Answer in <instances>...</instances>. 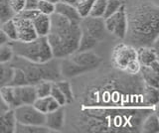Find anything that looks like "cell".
I'll use <instances>...</instances> for the list:
<instances>
[{
  "label": "cell",
  "instance_id": "obj_1",
  "mask_svg": "<svg viewBox=\"0 0 159 133\" xmlns=\"http://www.w3.org/2000/svg\"><path fill=\"white\" fill-rule=\"evenodd\" d=\"M127 29L125 38L135 48L153 46L159 33V7L148 0L124 2Z\"/></svg>",
  "mask_w": 159,
  "mask_h": 133
},
{
  "label": "cell",
  "instance_id": "obj_2",
  "mask_svg": "<svg viewBox=\"0 0 159 133\" xmlns=\"http://www.w3.org/2000/svg\"><path fill=\"white\" fill-rule=\"evenodd\" d=\"M50 20L51 26L46 37L53 57L56 59L69 57L78 50L82 33L80 23H73L56 12L50 15Z\"/></svg>",
  "mask_w": 159,
  "mask_h": 133
},
{
  "label": "cell",
  "instance_id": "obj_3",
  "mask_svg": "<svg viewBox=\"0 0 159 133\" xmlns=\"http://www.w3.org/2000/svg\"><path fill=\"white\" fill-rule=\"evenodd\" d=\"M59 61L60 59L53 58L45 63H33L21 57L14 56L10 64L14 68L21 69L27 78L29 85L34 86L41 81H58L61 77Z\"/></svg>",
  "mask_w": 159,
  "mask_h": 133
},
{
  "label": "cell",
  "instance_id": "obj_4",
  "mask_svg": "<svg viewBox=\"0 0 159 133\" xmlns=\"http://www.w3.org/2000/svg\"><path fill=\"white\" fill-rule=\"evenodd\" d=\"M9 44L12 47L14 56L21 57L30 62L45 63L54 58L46 36H38L29 42L10 41Z\"/></svg>",
  "mask_w": 159,
  "mask_h": 133
},
{
  "label": "cell",
  "instance_id": "obj_5",
  "mask_svg": "<svg viewBox=\"0 0 159 133\" xmlns=\"http://www.w3.org/2000/svg\"><path fill=\"white\" fill-rule=\"evenodd\" d=\"M111 63L118 71L128 75H138L140 70V64L137 61L136 48L127 43H120L113 48Z\"/></svg>",
  "mask_w": 159,
  "mask_h": 133
},
{
  "label": "cell",
  "instance_id": "obj_6",
  "mask_svg": "<svg viewBox=\"0 0 159 133\" xmlns=\"http://www.w3.org/2000/svg\"><path fill=\"white\" fill-rule=\"evenodd\" d=\"M104 28L109 33L113 34L119 39H124L126 35L127 21H126V13L124 4L118 8L111 15L103 18Z\"/></svg>",
  "mask_w": 159,
  "mask_h": 133
},
{
  "label": "cell",
  "instance_id": "obj_7",
  "mask_svg": "<svg viewBox=\"0 0 159 133\" xmlns=\"http://www.w3.org/2000/svg\"><path fill=\"white\" fill-rule=\"evenodd\" d=\"M14 116L17 123L28 125H44L45 114L33 104H24L15 107Z\"/></svg>",
  "mask_w": 159,
  "mask_h": 133
},
{
  "label": "cell",
  "instance_id": "obj_8",
  "mask_svg": "<svg viewBox=\"0 0 159 133\" xmlns=\"http://www.w3.org/2000/svg\"><path fill=\"white\" fill-rule=\"evenodd\" d=\"M36 98L37 95L33 85L13 86V109L20 105L33 104Z\"/></svg>",
  "mask_w": 159,
  "mask_h": 133
},
{
  "label": "cell",
  "instance_id": "obj_9",
  "mask_svg": "<svg viewBox=\"0 0 159 133\" xmlns=\"http://www.w3.org/2000/svg\"><path fill=\"white\" fill-rule=\"evenodd\" d=\"M80 26L83 31L87 32L89 35H91L96 40L99 41L103 37V33L106 28H104L103 18L99 17H93V16H86L83 17Z\"/></svg>",
  "mask_w": 159,
  "mask_h": 133
},
{
  "label": "cell",
  "instance_id": "obj_10",
  "mask_svg": "<svg viewBox=\"0 0 159 133\" xmlns=\"http://www.w3.org/2000/svg\"><path fill=\"white\" fill-rule=\"evenodd\" d=\"M69 58L74 63H76L77 65L86 68L89 71L94 70L102 63V58L92 51H83V52L76 51L72 55H70Z\"/></svg>",
  "mask_w": 159,
  "mask_h": 133
},
{
  "label": "cell",
  "instance_id": "obj_11",
  "mask_svg": "<svg viewBox=\"0 0 159 133\" xmlns=\"http://www.w3.org/2000/svg\"><path fill=\"white\" fill-rule=\"evenodd\" d=\"M13 20L15 23V26H16L18 41L29 42V41H32L38 37L31 20L18 17L16 15L13 17Z\"/></svg>",
  "mask_w": 159,
  "mask_h": 133
},
{
  "label": "cell",
  "instance_id": "obj_12",
  "mask_svg": "<svg viewBox=\"0 0 159 133\" xmlns=\"http://www.w3.org/2000/svg\"><path fill=\"white\" fill-rule=\"evenodd\" d=\"M137 61L142 67L152 68L154 70L159 71L158 54L156 48L153 46L138 47L136 48Z\"/></svg>",
  "mask_w": 159,
  "mask_h": 133
},
{
  "label": "cell",
  "instance_id": "obj_13",
  "mask_svg": "<svg viewBox=\"0 0 159 133\" xmlns=\"http://www.w3.org/2000/svg\"><path fill=\"white\" fill-rule=\"evenodd\" d=\"M65 116H66L65 107L60 106L56 110L45 114L44 125L48 127L49 129L52 130L53 132L61 131L65 125Z\"/></svg>",
  "mask_w": 159,
  "mask_h": 133
},
{
  "label": "cell",
  "instance_id": "obj_14",
  "mask_svg": "<svg viewBox=\"0 0 159 133\" xmlns=\"http://www.w3.org/2000/svg\"><path fill=\"white\" fill-rule=\"evenodd\" d=\"M59 66H60V73H61V76L65 78L77 77L80 75H83L84 73L89 72V70H88V69L81 67L77 65L76 63H74L69 57L60 59Z\"/></svg>",
  "mask_w": 159,
  "mask_h": 133
},
{
  "label": "cell",
  "instance_id": "obj_15",
  "mask_svg": "<svg viewBox=\"0 0 159 133\" xmlns=\"http://www.w3.org/2000/svg\"><path fill=\"white\" fill-rule=\"evenodd\" d=\"M55 12L64 16L73 23H80L82 20V17L78 12L76 6L71 5V4L59 1L55 3Z\"/></svg>",
  "mask_w": 159,
  "mask_h": 133
},
{
  "label": "cell",
  "instance_id": "obj_16",
  "mask_svg": "<svg viewBox=\"0 0 159 133\" xmlns=\"http://www.w3.org/2000/svg\"><path fill=\"white\" fill-rule=\"evenodd\" d=\"M16 119L11 108L0 114V133H14Z\"/></svg>",
  "mask_w": 159,
  "mask_h": 133
},
{
  "label": "cell",
  "instance_id": "obj_17",
  "mask_svg": "<svg viewBox=\"0 0 159 133\" xmlns=\"http://www.w3.org/2000/svg\"><path fill=\"white\" fill-rule=\"evenodd\" d=\"M33 105L36 107L39 111L44 113V114L56 110L57 108L62 106V105H60L51 95L44 96V97H37L36 100H35Z\"/></svg>",
  "mask_w": 159,
  "mask_h": 133
},
{
  "label": "cell",
  "instance_id": "obj_18",
  "mask_svg": "<svg viewBox=\"0 0 159 133\" xmlns=\"http://www.w3.org/2000/svg\"><path fill=\"white\" fill-rule=\"evenodd\" d=\"M33 26L37 35L40 37L47 36L50 31V26H51V20H50V15L39 13V15L35 17L33 20Z\"/></svg>",
  "mask_w": 159,
  "mask_h": 133
},
{
  "label": "cell",
  "instance_id": "obj_19",
  "mask_svg": "<svg viewBox=\"0 0 159 133\" xmlns=\"http://www.w3.org/2000/svg\"><path fill=\"white\" fill-rule=\"evenodd\" d=\"M140 131L144 133H157L159 132V119L156 111H151L142 120Z\"/></svg>",
  "mask_w": 159,
  "mask_h": 133
},
{
  "label": "cell",
  "instance_id": "obj_20",
  "mask_svg": "<svg viewBox=\"0 0 159 133\" xmlns=\"http://www.w3.org/2000/svg\"><path fill=\"white\" fill-rule=\"evenodd\" d=\"M141 78L145 85L158 88V82H159V71L154 70L152 68L148 67H142L140 66L139 70Z\"/></svg>",
  "mask_w": 159,
  "mask_h": 133
},
{
  "label": "cell",
  "instance_id": "obj_21",
  "mask_svg": "<svg viewBox=\"0 0 159 133\" xmlns=\"http://www.w3.org/2000/svg\"><path fill=\"white\" fill-rule=\"evenodd\" d=\"M82 30V29H81ZM98 40L93 38L91 35H89L87 32L82 30L81 37H80L79 41V46H78V52H83V51H91L97 46Z\"/></svg>",
  "mask_w": 159,
  "mask_h": 133
},
{
  "label": "cell",
  "instance_id": "obj_22",
  "mask_svg": "<svg viewBox=\"0 0 159 133\" xmlns=\"http://www.w3.org/2000/svg\"><path fill=\"white\" fill-rule=\"evenodd\" d=\"M15 132L16 133H51L53 132L45 125H28L21 124L16 122L15 126Z\"/></svg>",
  "mask_w": 159,
  "mask_h": 133
},
{
  "label": "cell",
  "instance_id": "obj_23",
  "mask_svg": "<svg viewBox=\"0 0 159 133\" xmlns=\"http://www.w3.org/2000/svg\"><path fill=\"white\" fill-rule=\"evenodd\" d=\"M14 68L10 63H0V87L10 85Z\"/></svg>",
  "mask_w": 159,
  "mask_h": 133
},
{
  "label": "cell",
  "instance_id": "obj_24",
  "mask_svg": "<svg viewBox=\"0 0 159 133\" xmlns=\"http://www.w3.org/2000/svg\"><path fill=\"white\" fill-rule=\"evenodd\" d=\"M55 82H56L57 86L60 88V91L63 92L65 98H66L67 104L72 103L74 101V92H73V87L71 86V83L67 81H64V80L63 81L58 80Z\"/></svg>",
  "mask_w": 159,
  "mask_h": 133
},
{
  "label": "cell",
  "instance_id": "obj_25",
  "mask_svg": "<svg viewBox=\"0 0 159 133\" xmlns=\"http://www.w3.org/2000/svg\"><path fill=\"white\" fill-rule=\"evenodd\" d=\"M14 16L15 14L9 5V0H0V25Z\"/></svg>",
  "mask_w": 159,
  "mask_h": 133
},
{
  "label": "cell",
  "instance_id": "obj_26",
  "mask_svg": "<svg viewBox=\"0 0 159 133\" xmlns=\"http://www.w3.org/2000/svg\"><path fill=\"white\" fill-rule=\"evenodd\" d=\"M0 28H1V30L5 33V35L8 37L9 41L17 40V31H16V26H15L13 18L2 23L1 25H0Z\"/></svg>",
  "mask_w": 159,
  "mask_h": 133
},
{
  "label": "cell",
  "instance_id": "obj_27",
  "mask_svg": "<svg viewBox=\"0 0 159 133\" xmlns=\"http://www.w3.org/2000/svg\"><path fill=\"white\" fill-rule=\"evenodd\" d=\"M107 0H94L93 5L91 7L89 15L93 17H99L103 18V14L106 11Z\"/></svg>",
  "mask_w": 159,
  "mask_h": 133
},
{
  "label": "cell",
  "instance_id": "obj_28",
  "mask_svg": "<svg viewBox=\"0 0 159 133\" xmlns=\"http://www.w3.org/2000/svg\"><path fill=\"white\" fill-rule=\"evenodd\" d=\"M26 85H29V82L27 81V78L25 76L24 72L19 68H14L13 77H12V80L10 82L9 86H26Z\"/></svg>",
  "mask_w": 159,
  "mask_h": 133
},
{
  "label": "cell",
  "instance_id": "obj_29",
  "mask_svg": "<svg viewBox=\"0 0 159 133\" xmlns=\"http://www.w3.org/2000/svg\"><path fill=\"white\" fill-rule=\"evenodd\" d=\"M52 83L53 82H50V81H41L38 83H36V85H34L37 97H44V96L50 95Z\"/></svg>",
  "mask_w": 159,
  "mask_h": 133
},
{
  "label": "cell",
  "instance_id": "obj_30",
  "mask_svg": "<svg viewBox=\"0 0 159 133\" xmlns=\"http://www.w3.org/2000/svg\"><path fill=\"white\" fill-rule=\"evenodd\" d=\"M13 57L14 53L9 43L0 46V63H10Z\"/></svg>",
  "mask_w": 159,
  "mask_h": 133
},
{
  "label": "cell",
  "instance_id": "obj_31",
  "mask_svg": "<svg viewBox=\"0 0 159 133\" xmlns=\"http://www.w3.org/2000/svg\"><path fill=\"white\" fill-rule=\"evenodd\" d=\"M124 4V0H107L106 11L103 14V18H106L109 15H111L116 11L118 10V8Z\"/></svg>",
  "mask_w": 159,
  "mask_h": 133
},
{
  "label": "cell",
  "instance_id": "obj_32",
  "mask_svg": "<svg viewBox=\"0 0 159 133\" xmlns=\"http://www.w3.org/2000/svg\"><path fill=\"white\" fill-rule=\"evenodd\" d=\"M50 95H51L55 100H56L60 105L65 106L67 104L66 102V98H65L63 92L60 91V88L57 86L56 82H53L52 83V87H51V92H50Z\"/></svg>",
  "mask_w": 159,
  "mask_h": 133
},
{
  "label": "cell",
  "instance_id": "obj_33",
  "mask_svg": "<svg viewBox=\"0 0 159 133\" xmlns=\"http://www.w3.org/2000/svg\"><path fill=\"white\" fill-rule=\"evenodd\" d=\"M37 10L42 14L51 15L55 12V3L46 1V0H39Z\"/></svg>",
  "mask_w": 159,
  "mask_h": 133
},
{
  "label": "cell",
  "instance_id": "obj_34",
  "mask_svg": "<svg viewBox=\"0 0 159 133\" xmlns=\"http://www.w3.org/2000/svg\"><path fill=\"white\" fill-rule=\"evenodd\" d=\"M39 13L40 12L37 10V9H35V10H31V9H23L21 12L16 14V16L24 18V19H28V20L32 21L35 17L39 15Z\"/></svg>",
  "mask_w": 159,
  "mask_h": 133
},
{
  "label": "cell",
  "instance_id": "obj_35",
  "mask_svg": "<svg viewBox=\"0 0 159 133\" xmlns=\"http://www.w3.org/2000/svg\"><path fill=\"white\" fill-rule=\"evenodd\" d=\"M9 5L16 15L25 8V0H9Z\"/></svg>",
  "mask_w": 159,
  "mask_h": 133
},
{
  "label": "cell",
  "instance_id": "obj_36",
  "mask_svg": "<svg viewBox=\"0 0 159 133\" xmlns=\"http://www.w3.org/2000/svg\"><path fill=\"white\" fill-rule=\"evenodd\" d=\"M39 0H25V8L24 9H31L35 10L37 9Z\"/></svg>",
  "mask_w": 159,
  "mask_h": 133
},
{
  "label": "cell",
  "instance_id": "obj_37",
  "mask_svg": "<svg viewBox=\"0 0 159 133\" xmlns=\"http://www.w3.org/2000/svg\"><path fill=\"white\" fill-rule=\"evenodd\" d=\"M10 41H9L8 37L5 35V33L1 30V28H0V46L4 45V44H7Z\"/></svg>",
  "mask_w": 159,
  "mask_h": 133
},
{
  "label": "cell",
  "instance_id": "obj_38",
  "mask_svg": "<svg viewBox=\"0 0 159 133\" xmlns=\"http://www.w3.org/2000/svg\"><path fill=\"white\" fill-rule=\"evenodd\" d=\"M9 109V107L5 104V102L3 101V100L1 98V96H0V114H2L3 112H5L6 110Z\"/></svg>",
  "mask_w": 159,
  "mask_h": 133
},
{
  "label": "cell",
  "instance_id": "obj_39",
  "mask_svg": "<svg viewBox=\"0 0 159 133\" xmlns=\"http://www.w3.org/2000/svg\"><path fill=\"white\" fill-rule=\"evenodd\" d=\"M60 1L66 2V3H69V4H71V5H74V6H76V5H77V3L79 2V0H60Z\"/></svg>",
  "mask_w": 159,
  "mask_h": 133
},
{
  "label": "cell",
  "instance_id": "obj_40",
  "mask_svg": "<svg viewBox=\"0 0 159 133\" xmlns=\"http://www.w3.org/2000/svg\"><path fill=\"white\" fill-rule=\"evenodd\" d=\"M46 1L52 2V3H57V2H59V1H60V0H46Z\"/></svg>",
  "mask_w": 159,
  "mask_h": 133
},
{
  "label": "cell",
  "instance_id": "obj_41",
  "mask_svg": "<svg viewBox=\"0 0 159 133\" xmlns=\"http://www.w3.org/2000/svg\"><path fill=\"white\" fill-rule=\"evenodd\" d=\"M79 1H84V0H79Z\"/></svg>",
  "mask_w": 159,
  "mask_h": 133
}]
</instances>
